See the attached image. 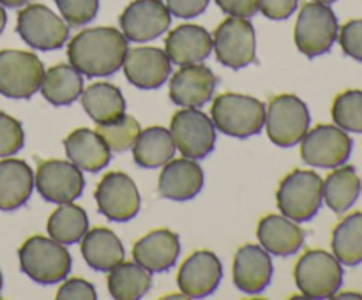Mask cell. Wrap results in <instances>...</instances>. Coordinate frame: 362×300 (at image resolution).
<instances>
[{"instance_id":"6da1fadb","label":"cell","mask_w":362,"mask_h":300,"mask_svg":"<svg viewBox=\"0 0 362 300\" xmlns=\"http://www.w3.org/2000/svg\"><path fill=\"white\" fill-rule=\"evenodd\" d=\"M127 55V39L113 27L87 28L71 39L69 62L81 76L106 78L122 67Z\"/></svg>"},{"instance_id":"7a4b0ae2","label":"cell","mask_w":362,"mask_h":300,"mask_svg":"<svg viewBox=\"0 0 362 300\" xmlns=\"http://www.w3.org/2000/svg\"><path fill=\"white\" fill-rule=\"evenodd\" d=\"M265 104L251 95L226 92L212 102V124L223 134L232 138H250L265 126Z\"/></svg>"},{"instance_id":"3957f363","label":"cell","mask_w":362,"mask_h":300,"mask_svg":"<svg viewBox=\"0 0 362 300\" xmlns=\"http://www.w3.org/2000/svg\"><path fill=\"white\" fill-rule=\"evenodd\" d=\"M18 258L21 272L39 284L64 281L73 263L69 251L64 247V244L41 235L25 240L18 251Z\"/></svg>"},{"instance_id":"277c9868","label":"cell","mask_w":362,"mask_h":300,"mask_svg":"<svg viewBox=\"0 0 362 300\" xmlns=\"http://www.w3.org/2000/svg\"><path fill=\"white\" fill-rule=\"evenodd\" d=\"M276 201L285 217L296 222L311 221L324 201V180L310 169H293L279 184Z\"/></svg>"},{"instance_id":"5b68a950","label":"cell","mask_w":362,"mask_h":300,"mask_svg":"<svg viewBox=\"0 0 362 300\" xmlns=\"http://www.w3.org/2000/svg\"><path fill=\"white\" fill-rule=\"evenodd\" d=\"M299 292L308 299H332L343 282V267L334 254L311 249L300 256L293 270Z\"/></svg>"},{"instance_id":"8992f818","label":"cell","mask_w":362,"mask_h":300,"mask_svg":"<svg viewBox=\"0 0 362 300\" xmlns=\"http://www.w3.org/2000/svg\"><path fill=\"white\" fill-rule=\"evenodd\" d=\"M338 18L327 4H304L296 23L293 39L303 55L315 59L332 48L338 39Z\"/></svg>"},{"instance_id":"52a82bcc","label":"cell","mask_w":362,"mask_h":300,"mask_svg":"<svg viewBox=\"0 0 362 300\" xmlns=\"http://www.w3.org/2000/svg\"><path fill=\"white\" fill-rule=\"evenodd\" d=\"M310 109L306 102L293 94H281L272 97L265 113L267 136L281 148L300 143L310 129Z\"/></svg>"},{"instance_id":"ba28073f","label":"cell","mask_w":362,"mask_h":300,"mask_svg":"<svg viewBox=\"0 0 362 300\" xmlns=\"http://www.w3.org/2000/svg\"><path fill=\"white\" fill-rule=\"evenodd\" d=\"M45 66L37 55L20 49L0 52V94L11 99H30L41 88Z\"/></svg>"},{"instance_id":"9c48e42d","label":"cell","mask_w":362,"mask_h":300,"mask_svg":"<svg viewBox=\"0 0 362 300\" xmlns=\"http://www.w3.org/2000/svg\"><path fill=\"white\" fill-rule=\"evenodd\" d=\"M16 32L30 48L39 52L60 49L69 37L66 21L42 4H30L18 13Z\"/></svg>"},{"instance_id":"30bf717a","label":"cell","mask_w":362,"mask_h":300,"mask_svg":"<svg viewBox=\"0 0 362 300\" xmlns=\"http://www.w3.org/2000/svg\"><path fill=\"white\" fill-rule=\"evenodd\" d=\"M354 141L341 127L322 124L308 129L300 140V157L315 168H338L345 164L352 154Z\"/></svg>"},{"instance_id":"8fae6325","label":"cell","mask_w":362,"mask_h":300,"mask_svg":"<svg viewBox=\"0 0 362 300\" xmlns=\"http://www.w3.org/2000/svg\"><path fill=\"white\" fill-rule=\"evenodd\" d=\"M175 147L187 159L207 157L216 145V127L212 119L197 108H184L173 115L170 126Z\"/></svg>"},{"instance_id":"7c38bea8","label":"cell","mask_w":362,"mask_h":300,"mask_svg":"<svg viewBox=\"0 0 362 300\" xmlns=\"http://www.w3.org/2000/svg\"><path fill=\"white\" fill-rule=\"evenodd\" d=\"M212 48L223 66L243 69L255 60V28L247 18L230 16L219 23L212 35Z\"/></svg>"},{"instance_id":"4fadbf2b","label":"cell","mask_w":362,"mask_h":300,"mask_svg":"<svg viewBox=\"0 0 362 300\" xmlns=\"http://www.w3.org/2000/svg\"><path fill=\"white\" fill-rule=\"evenodd\" d=\"M34 186L49 203H73L85 189V176L76 164L60 159L42 161L37 166Z\"/></svg>"},{"instance_id":"5bb4252c","label":"cell","mask_w":362,"mask_h":300,"mask_svg":"<svg viewBox=\"0 0 362 300\" xmlns=\"http://www.w3.org/2000/svg\"><path fill=\"white\" fill-rule=\"evenodd\" d=\"M94 198L99 212L110 221H131L140 212V193L136 184L122 172H110L103 176Z\"/></svg>"},{"instance_id":"9a60e30c","label":"cell","mask_w":362,"mask_h":300,"mask_svg":"<svg viewBox=\"0 0 362 300\" xmlns=\"http://www.w3.org/2000/svg\"><path fill=\"white\" fill-rule=\"evenodd\" d=\"M127 41L147 42L168 30L172 14L163 0H133L119 18Z\"/></svg>"},{"instance_id":"2e32d148","label":"cell","mask_w":362,"mask_h":300,"mask_svg":"<svg viewBox=\"0 0 362 300\" xmlns=\"http://www.w3.org/2000/svg\"><path fill=\"white\" fill-rule=\"evenodd\" d=\"M223 279V265L211 251H197L180 265L177 284L187 299H204L218 289Z\"/></svg>"},{"instance_id":"e0dca14e","label":"cell","mask_w":362,"mask_h":300,"mask_svg":"<svg viewBox=\"0 0 362 300\" xmlns=\"http://www.w3.org/2000/svg\"><path fill=\"white\" fill-rule=\"evenodd\" d=\"M122 67L127 81L141 90L159 88L172 73L168 55L163 49L151 46L127 49Z\"/></svg>"},{"instance_id":"ac0fdd59","label":"cell","mask_w":362,"mask_h":300,"mask_svg":"<svg viewBox=\"0 0 362 300\" xmlns=\"http://www.w3.org/2000/svg\"><path fill=\"white\" fill-rule=\"evenodd\" d=\"M218 78L202 64L182 66L170 80V99L182 108H200L211 101Z\"/></svg>"},{"instance_id":"d6986e66","label":"cell","mask_w":362,"mask_h":300,"mask_svg":"<svg viewBox=\"0 0 362 300\" xmlns=\"http://www.w3.org/2000/svg\"><path fill=\"white\" fill-rule=\"evenodd\" d=\"M272 279V260L262 246L247 244L233 258V284L247 295L264 292Z\"/></svg>"},{"instance_id":"ffe728a7","label":"cell","mask_w":362,"mask_h":300,"mask_svg":"<svg viewBox=\"0 0 362 300\" xmlns=\"http://www.w3.org/2000/svg\"><path fill=\"white\" fill-rule=\"evenodd\" d=\"M180 254L179 235L170 229H154L133 247V258L138 265L147 268L151 274L166 272L177 263Z\"/></svg>"},{"instance_id":"44dd1931","label":"cell","mask_w":362,"mask_h":300,"mask_svg":"<svg viewBox=\"0 0 362 300\" xmlns=\"http://www.w3.org/2000/svg\"><path fill=\"white\" fill-rule=\"evenodd\" d=\"M204 187V169L194 159L168 161L159 175L158 189L163 198L173 201L193 200Z\"/></svg>"},{"instance_id":"7402d4cb","label":"cell","mask_w":362,"mask_h":300,"mask_svg":"<svg viewBox=\"0 0 362 300\" xmlns=\"http://www.w3.org/2000/svg\"><path fill=\"white\" fill-rule=\"evenodd\" d=\"M165 53L177 66L200 64L212 53V35L200 25H180L166 35Z\"/></svg>"},{"instance_id":"603a6c76","label":"cell","mask_w":362,"mask_h":300,"mask_svg":"<svg viewBox=\"0 0 362 300\" xmlns=\"http://www.w3.org/2000/svg\"><path fill=\"white\" fill-rule=\"evenodd\" d=\"M67 159L80 169L95 173L106 168L112 159V150L98 131L76 129L64 140Z\"/></svg>"},{"instance_id":"cb8c5ba5","label":"cell","mask_w":362,"mask_h":300,"mask_svg":"<svg viewBox=\"0 0 362 300\" xmlns=\"http://www.w3.org/2000/svg\"><path fill=\"white\" fill-rule=\"evenodd\" d=\"M262 247L276 256H292L303 247L304 232L296 221L283 215H265L257 229Z\"/></svg>"},{"instance_id":"d4e9b609","label":"cell","mask_w":362,"mask_h":300,"mask_svg":"<svg viewBox=\"0 0 362 300\" xmlns=\"http://www.w3.org/2000/svg\"><path fill=\"white\" fill-rule=\"evenodd\" d=\"M34 189V173L25 161H0V210H16L23 207Z\"/></svg>"},{"instance_id":"484cf974","label":"cell","mask_w":362,"mask_h":300,"mask_svg":"<svg viewBox=\"0 0 362 300\" xmlns=\"http://www.w3.org/2000/svg\"><path fill=\"white\" fill-rule=\"evenodd\" d=\"M81 254L88 267L99 272H110L124 261L126 251L119 236L108 228H94L81 239Z\"/></svg>"},{"instance_id":"4316f807","label":"cell","mask_w":362,"mask_h":300,"mask_svg":"<svg viewBox=\"0 0 362 300\" xmlns=\"http://www.w3.org/2000/svg\"><path fill=\"white\" fill-rule=\"evenodd\" d=\"M81 106L98 126L112 124L126 115V99L119 87L106 81L90 85L81 92Z\"/></svg>"},{"instance_id":"83f0119b","label":"cell","mask_w":362,"mask_h":300,"mask_svg":"<svg viewBox=\"0 0 362 300\" xmlns=\"http://www.w3.org/2000/svg\"><path fill=\"white\" fill-rule=\"evenodd\" d=\"M175 148L172 133L166 127L154 126L140 131L133 145V157L141 168H159L172 161Z\"/></svg>"},{"instance_id":"f1b7e54d","label":"cell","mask_w":362,"mask_h":300,"mask_svg":"<svg viewBox=\"0 0 362 300\" xmlns=\"http://www.w3.org/2000/svg\"><path fill=\"white\" fill-rule=\"evenodd\" d=\"M83 92V78L73 66L52 67L45 71L41 81V94L53 106H69L76 101Z\"/></svg>"},{"instance_id":"f546056e","label":"cell","mask_w":362,"mask_h":300,"mask_svg":"<svg viewBox=\"0 0 362 300\" xmlns=\"http://www.w3.org/2000/svg\"><path fill=\"white\" fill-rule=\"evenodd\" d=\"M151 272L136 261H120L110 270L108 289L115 300H138L151 289Z\"/></svg>"},{"instance_id":"4dcf8cb0","label":"cell","mask_w":362,"mask_h":300,"mask_svg":"<svg viewBox=\"0 0 362 300\" xmlns=\"http://www.w3.org/2000/svg\"><path fill=\"white\" fill-rule=\"evenodd\" d=\"M361 179L354 166H338L324 180V200L336 214H343L357 201L361 194Z\"/></svg>"},{"instance_id":"1f68e13d","label":"cell","mask_w":362,"mask_h":300,"mask_svg":"<svg viewBox=\"0 0 362 300\" xmlns=\"http://www.w3.org/2000/svg\"><path fill=\"white\" fill-rule=\"evenodd\" d=\"M48 235L64 246H71L83 239L88 232L87 212L74 203H62L48 219Z\"/></svg>"},{"instance_id":"d6a6232c","label":"cell","mask_w":362,"mask_h":300,"mask_svg":"<svg viewBox=\"0 0 362 300\" xmlns=\"http://www.w3.org/2000/svg\"><path fill=\"white\" fill-rule=\"evenodd\" d=\"M331 246L339 263L349 267L362 263V212L350 214L336 226Z\"/></svg>"},{"instance_id":"836d02e7","label":"cell","mask_w":362,"mask_h":300,"mask_svg":"<svg viewBox=\"0 0 362 300\" xmlns=\"http://www.w3.org/2000/svg\"><path fill=\"white\" fill-rule=\"evenodd\" d=\"M332 120L346 133L362 134V90H346L332 102Z\"/></svg>"},{"instance_id":"e575fe53","label":"cell","mask_w":362,"mask_h":300,"mask_svg":"<svg viewBox=\"0 0 362 300\" xmlns=\"http://www.w3.org/2000/svg\"><path fill=\"white\" fill-rule=\"evenodd\" d=\"M98 134L105 140L110 150L113 152H126L133 148L138 134H140V124L129 115L120 116L119 120L112 124H101L98 126Z\"/></svg>"},{"instance_id":"d590c367","label":"cell","mask_w":362,"mask_h":300,"mask_svg":"<svg viewBox=\"0 0 362 300\" xmlns=\"http://www.w3.org/2000/svg\"><path fill=\"white\" fill-rule=\"evenodd\" d=\"M64 21L73 27L90 23L99 11V0H55Z\"/></svg>"},{"instance_id":"8d00e7d4","label":"cell","mask_w":362,"mask_h":300,"mask_svg":"<svg viewBox=\"0 0 362 300\" xmlns=\"http://www.w3.org/2000/svg\"><path fill=\"white\" fill-rule=\"evenodd\" d=\"M25 133L21 124L7 113L0 112V157H9L23 148Z\"/></svg>"},{"instance_id":"74e56055","label":"cell","mask_w":362,"mask_h":300,"mask_svg":"<svg viewBox=\"0 0 362 300\" xmlns=\"http://www.w3.org/2000/svg\"><path fill=\"white\" fill-rule=\"evenodd\" d=\"M338 39L345 55L362 62V20H350L343 25Z\"/></svg>"},{"instance_id":"f35d334b","label":"cell","mask_w":362,"mask_h":300,"mask_svg":"<svg viewBox=\"0 0 362 300\" xmlns=\"http://www.w3.org/2000/svg\"><path fill=\"white\" fill-rule=\"evenodd\" d=\"M57 299L59 300H95L98 293L95 288L88 281L80 277L69 279L60 286L57 292Z\"/></svg>"},{"instance_id":"ab89813d","label":"cell","mask_w":362,"mask_h":300,"mask_svg":"<svg viewBox=\"0 0 362 300\" xmlns=\"http://www.w3.org/2000/svg\"><path fill=\"white\" fill-rule=\"evenodd\" d=\"M299 0H258V11L274 21L288 20L297 9Z\"/></svg>"},{"instance_id":"60d3db41","label":"cell","mask_w":362,"mask_h":300,"mask_svg":"<svg viewBox=\"0 0 362 300\" xmlns=\"http://www.w3.org/2000/svg\"><path fill=\"white\" fill-rule=\"evenodd\" d=\"M209 2L211 0H166V7L173 16L189 20V18L200 16L209 7Z\"/></svg>"},{"instance_id":"b9f144b4","label":"cell","mask_w":362,"mask_h":300,"mask_svg":"<svg viewBox=\"0 0 362 300\" xmlns=\"http://www.w3.org/2000/svg\"><path fill=\"white\" fill-rule=\"evenodd\" d=\"M223 13L237 18H251L258 13V0H216Z\"/></svg>"},{"instance_id":"7bdbcfd3","label":"cell","mask_w":362,"mask_h":300,"mask_svg":"<svg viewBox=\"0 0 362 300\" xmlns=\"http://www.w3.org/2000/svg\"><path fill=\"white\" fill-rule=\"evenodd\" d=\"M28 0H0V4H2L4 7H11V9H18V7L25 6Z\"/></svg>"},{"instance_id":"ee69618b","label":"cell","mask_w":362,"mask_h":300,"mask_svg":"<svg viewBox=\"0 0 362 300\" xmlns=\"http://www.w3.org/2000/svg\"><path fill=\"white\" fill-rule=\"evenodd\" d=\"M6 23H7V14L2 4H0V34H2L4 28H6Z\"/></svg>"},{"instance_id":"f6af8a7d","label":"cell","mask_w":362,"mask_h":300,"mask_svg":"<svg viewBox=\"0 0 362 300\" xmlns=\"http://www.w3.org/2000/svg\"><path fill=\"white\" fill-rule=\"evenodd\" d=\"M336 299H361L359 293H336Z\"/></svg>"},{"instance_id":"bcb514c9","label":"cell","mask_w":362,"mask_h":300,"mask_svg":"<svg viewBox=\"0 0 362 300\" xmlns=\"http://www.w3.org/2000/svg\"><path fill=\"white\" fill-rule=\"evenodd\" d=\"M313 2H318V4H327V6H329V4H334L336 0H313Z\"/></svg>"},{"instance_id":"7dc6e473","label":"cell","mask_w":362,"mask_h":300,"mask_svg":"<svg viewBox=\"0 0 362 300\" xmlns=\"http://www.w3.org/2000/svg\"><path fill=\"white\" fill-rule=\"evenodd\" d=\"M2 284H4V277H2V272H0V292H2Z\"/></svg>"},{"instance_id":"c3c4849f","label":"cell","mask_w":362,"mask_h":300,"mask_svg":"<svg viewBox=\"0 0 362 300\" xmlns=\"http://www.w3.org/2000/svg\"><path fill=\"white\" fill-rule=\"evenodd\" d=\"M361 189H362V187H361Z\"/></svg>"}]
</instances>
